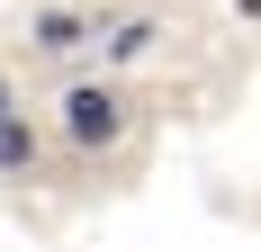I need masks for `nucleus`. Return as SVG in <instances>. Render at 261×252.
<instances>
[{
  "label": "nucleus",
  "instance_id": "f257e3e1",
  "mask_svg": "<svg viewBox=\"0 0 261 252\" xmlns=\"http://www.w3.org/2000/svg\"><path fill=\"white\" fill-rule=\"evenodd\" d=\"M63 135H72L81 153H108L126 135V99H117L108 81H72V90H63Z\"/></svg>",
  "mask_w": 261,
  "mask_h": 252
},
{
  "label": "nucleus",
  "instance_id": "f03ea898",
  "mask_svg": "<svg viewBox=\"0 0 261 252\" xmlns=\"http://www.w3.org/2000/svg\"><path fill=\"white\" fill-rule=\"evenodd\" d=\"M0 171H9V180H18V171H36V126H27L18 108L0 117Z\"/></svg>",
  "mask_w": 261,
  "mask_h": 252
},
{
  "label": "nucleus",
  "instance_id": "7ed1b4c3",
  "mask_svg": "<svg viewBox=\"0 0 261 252\" xmlns=\"http://www.w3.org/2000/svg\"><path fill=\"white\" fill-rule=\"evenodd\" d=\"M36 45H45V54H72L81 45V18H72V9H45V18H36Z\"/></svg>",
  "mask_w": 261,
  "mask_h": 252
},
{
  "label": "nucleus",
  "instance_id": "20e7f679",
  "mask_svg": "<svg viewBox=\"0 0 261 252\" xmlns=\"http://www.w3.org/2000/svg\"><path fill=\"white\" fill-rule=\"evenodd\" d=\"M144 45H153V18H126V27H117V36H108V54H117V63H135V54H144Z\"/></svg>",
  "mask_w": 261,
  "mask_h": 252
},
{
  "label": "nucleus",
  "instance_id": "39448f33",
  "mask_svg": "<svg viewBox=\"0 0 261 252\" xmlns=\"http://www.w3.org/2000/svg\"><path fill=\"white\" fill-rule=\"evenodd\" d=\"M0 117H9V81H0Z\"/></svg>",
  "mask_w": 261,
  "mask_h": 252
}]
</instances>
